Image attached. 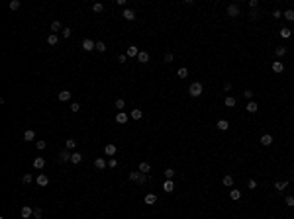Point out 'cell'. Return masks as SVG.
<instances>
[{
  "label": "cell",
  "mask_w": 294,
  "mask_h": 219,
  "mask_svg": "<svg viewBox=\"0 0 294 219\" xmlns=\"http://www.w3.org/2000/svg\"><path fill=\"white\" fill-rule=\"evenodd\" d=\"M35 147L39 149V151H43V149L47 147V143H45V141H37V143H35Z\"/></svg>",
  "instance_id": "obj_49"
},
{
  "label": "cell",
  "mask_w": 294,
  "mask_h": 219,
  "mask_svg": "<svg viewBox=\"0 0 294 219\" xmlns=\"http://www.w3.org/2000/svg\"><path fill=\"white\" fill-rule=\"evenodd\" d=\"M116 108H118L120 111H122L124 108H126V102H124V100H122V98H118V100H116Z\"/></svg>",
  "instance_id": "obj_39"
},
{
  "label": "cell",
  "mask_w": 294,
  "mask_h": 219,
  "mask_svg": "<svg viewBox=\"0 0 294 219\" xmlns=\"http://www.w3.org/2000/svg\"><path fill=\"white\" fill-rule=\"evenodd\" d=\"M222 182H223V186H227V188H230V186H233V176H231V174H226Z\"/></svg>",
  "instance_id": "obj_29"
},
{
  "label": "cell",
  "mask_w": 294,
  "mask_h": 219,
  "mask_svg": "<svg viewBox=\"0 0 294 219\" xmlns=\"http://www.w3.org/2000/svg\"><path fill=\"white\" fill-rule=\"evenodd\" d=\"M259 16H261V14H259V10H251V14H249V18H251V20H257V18H259Z\"/></svg>",
  "instance_id": "obj_48"
},
{
  "label": "cell",
  "mask_w": 294,
  "mask_h": 219,
  "mask_svg": "<svg viewBox=\"0 0 294 219\" xmlns=\"http://www.w3.org/2000/svg\"><path fill=\"white\" fill-rule=\"evenodd\" d=\"M137 176H139V170L137 172H130V180H134V182L137 180Z\"/></svg>",
  "instance_id": "obj_54"
},
{
  "label": "cell",
  "mask_w": 294,
  "mask_h": 219,
  "mask_svg": "<svg viewBox=\"0 0 294 219\" xmlns=\"http://www.w3.org/2000/svg\"><path fill=\"white\" fill-rule=\"evenodd\" d=\"M59 100L61 102H69V100H71V92H69V90H61V92H59Z\"/></svg>",
  "instance_id": "obj_15"
},
{
  "label": "cell",
  "mask_w": 294,
  "mask_h": 219,
  "mask_svg": "<svg viewBox=\"0 0 294 219\" xmlns=\"http://www.w3.org/2000/svg\"><path fill=\"white\" fill-rule=\"evenodd\" d=\"M20 6H22V2H20V0H12V2L8 4V8H10V10H18Z\"/></svg>",
  "instance_id": "obj_35"
},
{
  "label": "cell",
  "mask_w": 294,
  "mask_h": 219,
  "mask_svg": "<svg viewBox=\"0 0 294 219\" xmlns=\"http://www.w3.org/2000/svg\"><path fill=\"white\" fill-rule=\"evenodd\" d=\"M249 6H251V8H253V10H257V6H259V2H257V0H249Z\"/></svg>",
  "instance_id": "obj_55"
},
{
  "label": "cell",
  "mask_w": 294,
  "mask_h": 219,
  "mask_svg": "<svg viewBox=\"0 0 294 219\" xmlns=\"http://www.w3.org/2000/svg\"><path fill=\"white\" fill-rule=\"evenodd\" d=\"M273 71H275V72H282L284 71V65L280 63V61H275V63H273Z\"/></svg>",
  "instance_id": "obj_26"
},
{
  "label": "cell",
  "mask_w": 294,
  "mask_h": 219,
  "mask_svg": "<svg viewBox=\"0 0 294 219\" xmlns=\"http://www.w3.org/2000/svg\"><path fill=\"white\" fill-rule=\"evenodd\" d=\"M288 186V180H280V182H275V188H276V192H282L284 188Z\"/></svg>",
  "instance_id": "obj_22"
},
{
  "label": "cell",
  "mask_w": 294,
  "mask_h": 219,
  "mask_svg": "<svg viewBox=\"0 0 294 219\" xmlns=\"http://www.w3.org/2000/svg\"><path fill=\"white\" fill-rule=\"evenodd\" d=\"M284 204H286L288 208H294V196H286L284 198Z\"/></svg>",
  "instance_id": "obj_38"
},
{
  "label": "cell",
  "mask_w": 294,
  "mask_h": 219,
  "mask_svg": "<svg viewBox=\"0 0 294 219\" xmlns=\"http://www.w3.org/2000/svg\"><path fill=\"white\" fill-rule=\"evenodd\" d=\"M59 30H65V27L61 26V22H57V20H55V22H51V31H53V34L57 35V31H59Z\"/></svg>",
  "instance_id": "obj_23"
},
{
  "label": "cell",
  "mask_w": 294,
  "mask_h": 219,
  "mask_svg": "<svg viewBox=\"0 0 294 219\" xmlns=\"http://www.w3.org/2000/svg\"><path fill=\"white\" fill-rule=\"evenodd\" d=\"M137 170H139V172H143V174H147V172L151 170V164H149V163H145V160H143V163L139 164V168H137Z\"/></svg>",
  "instance_id": "obj_20"
},
{
  "label": "cell",
  "mask_w": 294,
  "mask_h": 219,
  "mask_svg": "<svg viewBox=\"0 0 294 219\" xmlns=\"http://www.w3.org/2000/svg\"><path fill=\"white\" fill-rule=\"evenodd\" d=\"M20 215H22L24 219H30L31 215H34V209H31L30 205H24V208L20 209Z\"/></svg>",
  "instance_id": "obj_4"
},
{
  "label": "cell",
  "mask_w": 294,
  "mask_h": 219,
  "mask_svg": "<svg viewBox=\"0 0 294 219\" xmlns=\"http://www.w3.org/2000/svg\"><path fill=\"white\" fill-rule=\"evenodd\" d=\"M165 63H173V59H175V55H173V53H165Z\"/></svg>",
  "instance_id": "obj_44"
},
{
  "label": "cell",
  "mask_w": 294,
  "mask_h": 219,
  "mask_svg": "<svg viewBox=\"0 0 294 219\" xmlns=\"http://www.w3.org/2000/svg\"><path fill=\"white\" fill-rule=\"evenodd\" d=\"M223 104H226L227 108H233V106L237 104V100H235L233 96H226V100H223Z\"/></svg>",
  "instance_id": "obj_18"
},
{
  "label": "cell",
  "mask_w": 294,
  "mask_h": 219,
  "mask_svg": "<svg viewBox=\"0 0 294 219\" xmlns=\"http://www.w3.org/2000/svg\"><path fill=\"white\" fill-rule=\"evenodd\" d=\"M177 74H179V76H180V78H186V76H188V69H186V67H183V69H179V72H177Z\"/></svg>",
  "instance_id": "obj_40"
},
{
  "label": "cell",
  "mask_w": 294,
  "mask_h": 219,
  "mask_svg": "<svg viewBox=\"0 0 294 219\" xmlns=\"http://www.w3.org/2000/svg\"><path fill=\"white\" fill-rule=\"evenodd\" d=\"M275 53H276V57L280 59V57L286 55V47H282V45H280V47H276V49H275Z\"/></svg>",
  "instance_id": "obj_33"
},
{
  "label": "cell",
  "mask_w": 294,
  "mask_h": 219,
  "mask_svg": "<svg viewBox=\"0 0 294 219\" xmlns=\"http://www.w3.org/2000/svg\"><path fill=\"white\" fill-rule=\"evenodd\" d=\"M127 118H130V115H127V114H124V111H118V114H116V121H118V123H122V125L127 121Z\"/></svg>",
  "instance_id": "obj_11"
},
{
  "label": "cell",
  "mask_w": 294,
  "mask_h": 219,
  "mask_svg": "<svg viewBox=\"0 0 294 219\" xmlns=\"http://www.w3.org/2000/svg\"><path fill=\"white\" fill-rule=\"evenodd\" d=\"M216 127L220 131H227V129H230V121H227V119H220V121L216 123Z\"/></svg>",
  "instance_id": "obj_9"
},
{
  "label": "cell",
  "mask_w": 294,
  "mask_h": 219,
  "mask_svg": "<svg viewBox=\"0 0 294 219\" xmlns=\"http://www.w3.org/2000/svg\"><path fill=\"white\" fill-rule=\"evenodd\" d=\"M280 37L288 39V37H290V30H288V27H282V30H280Z\"/></svg>",
  "instance_id": "obj_43"
},
{
  "label": "cell",
  "mask_w": 294,
  "mask_h": 219,
  "mask_svg": "<svg viewBox=\"0 0 294 219\" xmlns=\"http://www.w3.org/2000/svg\"><path fill=\"white\" fill-rule=\"evenodd\" d=\"M126 55L127 57H135V59H137V55H139L137 47H135V45H130V47H127V51H126Z\"/></svg>",
  "instance_id": "obj_10"
},
{
  "label": "cell",
  "mask_w": 294,
  "mask_h": 219,
  "mask_svg": "<svg viewBox=\"0 0 294 219\" xmlns=\"http://www.w3.org/2000/svg\"><path fill=\"white\" fill-rule=\"evenodd\" d=\"M77 143H78V141H74V139H67V141H65V149H69V151H73V149L77 147Z\"/></svg>",
  "instance_id": "obj_31"
},
{
  "label": "cell",
  "mask_w": 294,
  "mask_h": 219,
  "mask_svg": "<svg viewBox=\"0 0 294 219\" xmlns=\"http://www.w3.org/2000/svg\"><path fill=\"white\" fill-rule=\"evenodd\" d=\"M71 155L73 153H69V149H63V151L59 153V160L61 163H67V160H71Z\"/></svg>",
  "instance_id": "obj_7"
},
{
  "label": "cell",
  "mask_w": 294,
  "mask_h": 219,
  "mask_svg": "<svg viewBox=\"0 0 294 219\" xmlns=\"http://www.w3.org/2000/svg\"><path fill=\"white\" fill-rule=\"evenodd\" d=\"M273 18H275V20H280V18H282V12H280V10H275V12H273Z\"/></svg>",
  "instance_id": "obj_51"
},
{
  "label": "cell",
  "mask_w": 294,
  "mask_h": 219,
  "mask_svg": "<svg viewBox=\"0 0 294 219\" xmlns=\"http://www.w3.org/2000/svg\"><path fill=\"white\" fill-rule=\"evenodd\" d=\"M247 188H249V190H255V188H257V180H253V178H251L249 182H247Z\"/></svg>",
  "instance_id": "obj_46"
},
{
  "label": "cell",
  "mask_w": 294,
  "mask_h": 219,
  "mask_svg": "<svg viewBox=\"0 0 294 219\" xmlns=\"http://www.w3.org/2000/svg\"><path fill=\"white\" fill-rule=\"evenodd\" d=\"M116 4H118V6H126L127 0H116Z\"/></svg>",
  "instance_id": "obj_57"
},
{
  "label": "cell",
  "mask_w": 294,
  "mask_h": 219,
  "mask_svg": "<svg viewBox=\"0 0 294 219\" xmlns=\"http://www.w3.org/2000/svg\"><path fill=\"white\" fill-rule=\"evenodd\" d=\"M230 198L231 200H239V198H241V192H239L237 188H231L230 190Z\"/></svg>",
  "instance_id": "obj_27"
},
{
  "label": "cell",
  "mask_w": 294,
  "mask_h": 219,
  "mask_svg": "<svg viewBox=\"0 0 294 219\" xmlns=\"http://www.w3.org/2000/svg\"><path fill=\"white\" fill-rule=\"evenodd\" d=\"M202 92H204V86H202V82H192V84L188 86V94L192 98H198V96H202Z\"/></svg>",
  "instance_id": "obj_1"
},
{
  "label": "cell",
  "mask_w": 294,
  "mask_h": 219,
  "mask_svg": "<svg viewBox=\"0 0 294 219\" xmlns=\"http://www.w3.org/2000/svg\"><path fill=\"white\" fill-rule=\"evenodd\" d=\"M227 16H230V18H237L239 16V6L237 4H230V6H227Z\"/></svg>",
  "instance_id": "obj_3"
},
{
  "label": "cell",
  "mask_w": 294,
  "mask_h": 219,
  "mask_svg": "<svg viewBox=\"0 0 294 219\" xmlns=\"http://www.w3.org/2000/svg\"><path fill=\"white\" fill-rule=\"evenodd\" d=\"M78 110H81V104H78V102H73V104H71V111H74V114H77Z\"/></svg>",
  "instance_id": "obj_47"
},
{
  "label": "cell",
  "mask_w": 294,
  "mask_h": 219,
  "mask_svg": "<svg viewBox=\"0 0 294 219\" xmlns=\"http://www.w3.org/2000/svg\"><path fill=\"white\" fill-rule=\"evenodd\" d=\"M82 49H84V51H94V49H96V41L82 39Z\"/></svg>",
  "instance_id": "obj_2"
},
{
  "label": "cell",
  "mask_w": 294,
  "mask_h": 219,
  "mask_svg": "<svg viewBox=\"0 0 294 219\" xmlns=\"http://www.w3.org/2000/svg\"><path fill=\"white\" fill-rule=\"evenodd\" d=\"M122 16L127 20V22H131V20H135V12L134 10H130V8H126V10L122 12Z\"/></svg>",
  "instance_id": "obj_8"
},
{
  "label": "cell",
  "mask_w": 294,
  "mask_h": 219,
  "mask_svg": "<svg viewBox=\"0 0 294 219\" xmlns=\"http://www.w3.org/2000/svg\"><path fill=\"white\" fill-rule=\"evenodd\" d=\"M261 143H263L265 147H269V145H271V143H273V137H271V135H269V133H265L263 137H261Z\"/></svg>",
  "instance_id": "obj_28"
},
{
  "label": "cell",
  "mask_w": 294,
  "mask_h": 219,
  "mask_svg": "<svg viewBox=\"0 0 294 219\" xmlns=\"http://www.w3.org/2000/svg\"><path fill=\"white\" fill-rule=\"evenodd\" d=\"M102 10H104V4H100V2H94V4H92V12H96V14H100Z\"/></svg>",
  "instance_id": "obj_32"
},
{
  "label": "cell",
  "mask_w": 294,
  "mask_h": 219,
  "mask_svg": "<svg viewBox=\"0 0 294 219\" xmlns=\"http://www.w3.org/2000/svg\"><path fill=\"white\" fill-rule=\"evenodd\" d=\"M41 215H43V211H41L39 208H35V209H34V217H35V219H39Z\"/></svg>",
  "instance_id": "obj_50"
},
{
  "label": "cell",
  "mask_w": 294,
  "mask_h": 219,
  "mask_svg": "<svg viewBox=\"0 0 294 219\" xmlns=\"http://www.w3.org/2000/svg\"><path fill=\"white\" fill-rule=\"evenodd\" d=\"M282 18L286 20V22H294V10H286V12H282Z\"/></svg>",
  "instance_id": "obj_25"
},
{
  "label": "cell",
  "mask_w": 294,
  "mask_h": 219,
  "mask_svg": "<svg viewBox=\"0 0 294 219\" xmlns=\"http://www.w3.org/2000/svg\"><path fill=\"white\" fill-rule=\"evenodd\" d=\"M257 110H259V104H257V102H247V111H249V114H255Z\"/></svg>",
  "instance_id": "obj_21"
},
{
  "label": "cell",
  "mask_w": 294,
  "mask_h": 219,
  "mask_svg": "<svg viewBox=\"0 0 294 219\" xmlns=\"http://www.w3.org/2000/svg\"><path fill=\"white\" fill-rule=\"evenodd\" d=\"M243 96H245V100H251V98H253L255 94H253V90H249V88H247L245 92H243Z\"/></svg>",
  "instance_id": "obj_45"
},
{
  "label": "cell",
  "mask_w": 294,
  "mask_h": 219,
  "mask_svg": "<svg viewBox=\"0 0 294 219\" xmlns=\"http://www.w3.org/2000/svg\"><path fill=\"white\" fill-rule=\"evenodd\" d=\"M177 172L173 170V168H165V176H167V180H173V176H175Z\"/></svg>",
  "instance_id": "obj_37"
},
{
  "label": "cell",
  "mask_w": 294,
  "mask_h": 219,
  "mask_svg": "<svg viewBox=\"0 0 294 219\" xmlns=\"http://www.w3.org/2000/svg\"><path fill=\"white\" fill-rule=\"evenodd\" d=\"M116 151H118V149H116V145H114V143H108V145H104V155L114 156V155H116Z\"/></svg>",
  "instance_id": "obj_5"
},
{
  "label": "cell",
  "mask_w": 294,
  "mask_h": 219,
  "mask_svg": "<svg viewBox=\"0 0 294 219\" xmlns=\"http://www.w3.org/2000/svg\"><path fill=\"white\" fill-rule=\"evenodd\" d=\"M96 51H100V53H104V51H106L104 41H96Z\"/></svg>",
  "instance_id": "obj_41"
},
{
  "label": "cell",
  "mask_w": 294,
  "mask_h": 219,
  "mask_svg": "<svg viewBox=\"0 0 294 219\" xmlns=\"http://www.w3.org/2000/svg\"><path fill=\"white\" fill-rule=\"evenodd\" d=\"M34 139H35V131L34 129L24 131V141H34Z\"/></svg>",
  "instance_id": "obj_14"
},
{
  "label": "cell",
  "mask_w": 294,
  "mask_h": 219,
  "mask_svg": "<svg viewBox=\"0 0 294 219\" xmlns=\"http://www.w3.org/2000/svg\"><path fill=\"white\" fill-rule=\"evenodd\" d=\"M118 61H120V63H126V61H127V55H126V53H122V55L118 57Z\"/></svg>",
  "instance_id": "obj_56"
},
{
  "label": "cell",
  "mask_w": 294,
  "mask_h": 219,
  "mask_svg": "<svg viewBox=\"0 0 294 219\" xmlns=\"http://www.w3.org/2000/svg\"><path fill=\"white\" fill-rule=\"evenodd\" d=\"M47 43L49 45H57V43H59V37H57L55 34H51V35L47 37Z\"/></svg>",
  "instance_id": "obj_34"
},
{
  "label": "cell",
  "mask_w": 294,
  "mask_h": 219,
  "mask_svg": "<svg viewBox=\"0 0 294 219\" xmlns=\"http://www.w3.org/2000/svg\"><path fill=\"white\" fill-rule=\"evenodd\" d=\"M163 190H165L167 194H171L173 190H175V184H173V180H165V182H163Z\"/></svg>",
  "instance_id": "obj_13"
},
{
  "label": "cell",
  "mask_w": 294,
  "mask_h": 219,
  "mask_svg": "<svg viewBox=\"0 0 294 219\" xmlns=\"http://www.w3.org/2000/svg\"><path fill=\"white\" fill-rule=\"evenodd\" d=\"M43 166H45V159H43V156H37V159L34 160V168H37V170H41Z\"/></svg>",
  "instance_id": "obj_12"
},
{
  "label": "cell",
  "mask_w": 294,
  "mask_h": 219,
  "mask_svg": "<svg viewBox=\"0 0 294 219\" xmlns=\"http://www.w3.org/2000/svg\"><path fill=\"white\" fill-rule=\"evenodd\" d=\"M81 160H82V155H81V153H77V151H74L73 155H71V163H73V164H78Z\"/></svg>",
  "instance_id": "obj_24"
},
{
  "label": "cell",
  "mask_w": 294,
  "mask_h": 219,
  "mask_svg": "<svg viewBox=\"0 0 294 219\" xmlns=\"http://www.w3.org/2000/svg\"><path fill=\"white\" fill-rule=\"evenodd\" d=\"M137 61H139V63H149V53L147 51H139Z\"/></svg>",
  "instance_id": "obj_17"
},
{
  "label": "cell",
  "mask_w": 294,
  "mask_h": 219,
  "mask_svg": "<svg viewBox=\"0 0 294 219\" xmlns=\"http://www.w3.org/2000/svg\"><path fill=\"white\" fill-rule=\"evenodd\" d=\"M71 34H73L71 27H65V30H63V37H71Z\"/></svg>",
  "instance_id": "obj_52"
},
{
  "label": "cell",
  "mask_w": 294,
  "mask_h": 219,
  "mask_svg": "<svg viewBox=\"0 0 294 219\" xmlns=\"http://www.w3.org/2000/svg\"><path fill=\"white\" fill-rule=\"evenodd\" d=\"M22 182H24V184H31V182H34V176H31L30 172H28V174H24V176H22Z\"/></svg>",
  "instance_id": "obj_36"
},
{
  "label": "cell",
  "mask_w": 294,
  "mask_h": 219,
  "mask_svg": "<svg viewBox=\"0 0 294 219\" xmlns=\"http://www.w3.org/2000/svg\"><path fill=\"white\" fill-rule=\"evenodd\" d=\"M130 118H131V119H141V118H143V111H141V110H131Z\"/></svg>",
  "instance_id": "obj_30"
},
{
  "label": "cell",
  "mask_w": 294,
  "mask_h": 219,
  "mask_svg": "<svg viewBox=\"0 0 294 219\" xmlns=\"http://www.w3.org/2000/svg\"><path fill=\"white\" fill-rule=\"evenodd\" d=\"M223 90H226V92H227V90H231V82H226V84H223Z\"/></svg>",
  "instance_id": "obj_58"
},
{
  "label": "cell",
  "mask_w": 294,
  "mask_h": 219,
  "mask_svg": "<svg viewBox=\"0 0 294 219\" xmlns=\"http://www.w3.org/2000/svg\"><path fill=\"white\" fill-rule=\"evenodd\" d=\"M35 182H37V186H41V188H45V186L49 184V178H47V176L43 174V172H41V174H39V176L35 178Z\"/></svg>",
  "instance_id": "obj_6"
},
{
  "label": "cell",
  "mask_w": 294,
  "mask_h": 219,
  "mask_svg": "<svg viewBox=\"0 0 294 219\" xmlns=\"http://www.w3.org/2000/svg\"><path fill=\"white\" fill-rule=\"evenodd\" d=\"M143 201H145L147 205H153V204L157 201V196H155V194H147V196L143 198Z\"/></svg>",
  "instance_id": "obj_16"
},
{
  "label": "cell",
  "mask_w": 294,
  "mask_h": 219,
  "mask_svg": "<svg viewBox=\"0 0 294 219\" xmlns=\"http://www.w3.org/2000/svg\"><path fill=\"white\" fill-rule=\"evenodd\" d=\"M94 168H98V170H104V168H106V160H104V159H96V160H94Z\"/></svg>",
  "instance_id": "obj_19"
},
{
  "label": "cell",
  "mask_w": 294,
  "mask_h": 219,
  "mask_svg": "<svg viewBox=\"0 0 294 219\" xmlns=\"http://www.w3.org/2000/svg\"><path fill=\"white\" fill-rule=\"evenodd\" d=\"M108 166L110 168H116V166H118V160H116V159H110L108 160Z\"/></svg>",
  "instance_id": "obj_53"
},
{
  "label": "cell",
  "mask_w": 294,
  "mask_h": 219,
  "mask_svg": "<svg viewBox=\"0 0 294 219\" xmlns=\"http://www.w3.org/2000/svg\"><path fill=\"white\" fill-rule=\"evenodd\" d=\"M145 180H147V174L139 172V176H137V180H135V182H137V184H145Z\"/></svg>",
  "instance_id": "obj_42"
}]
</instances>
